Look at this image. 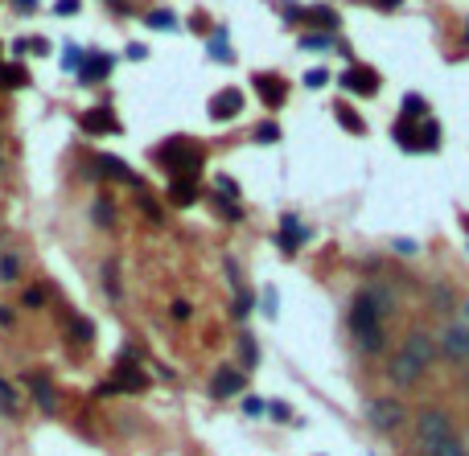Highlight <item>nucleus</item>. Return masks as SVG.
Segmentation results:
<instances>
[{
  "mask_svg": "<svg viewBox=\"0 0 469 456\" xmlns=\"http://www.w3.org/2000/svg\"><path fill=\"white\" fill-rule=\"evenodd\" d=\"M433 358H437V341H433L428 333H412V337L404 341V350L391 358V383H400V387L416 383V379L428 370Z\"/></svg>",
  "mask_w": 469,
  "mask_h": 456,
  "instance_id": "obj_1",
  "label": "nucleus"
},
{
  "mask_svg": "<svg viewBox=\"0 0 469 456\" xmlns=\"http://www.w3.org/2000/svg\"><path fill=\"white\" fill-rule=\"evenodd\" d=\"M379 304L371 300V292H363L358 300H354V309H350V329H354V337L363 341V350H383V325H379Z\"/></svg>",
  "mask_w": 469,
  "mask_h": 456,
  "instance_id": "obj_2",
  "label": "nucleus"
},
{
  "mask_svg": "<svg viewBox=\"0 0 469 456\" xmlns=\"http://www.w3.org/2000/svg\"><path fill=\"white\" fill-rule=\"evenodd\" d=\"M416 436H420L424 448H433V444H441V440L453 436V424H449V416H445L441 407H424V411L416 416Z\"/></svg>",
  "mask_w": 469,
  "mask_h": 456,
  "instance_id": "obj_3",
  "label": "nucleus"
},
{
  "mask_svg": "<svg viewBox=\"0 0 469 456\" xmlns=\"http://www.w3.org/2000/svg\"><path fill=\"white\" fill-rule=\"evenodd\" d=\"M161 160L173 169V177H198V165H202V152L194 148V144H185V140H177V144H165L161 148Z\"/></svg>",
  "mask_w": 469,
  "mask_h": 456,
  "instance_id": "obj_4",
  "label": "nucleus"
},
{
  "mask_svg": "<svg viewBox=\"0 0 469 456\" xmlns=\"http://www.w3.org/2000/svg\"><path fill=\"white\" fill-rule=\"evenodd\" d=\"M132 358H136L132 350L119 358V370H115V379H111V383H103V387H99V395H115V391H128V395H136V391H144V387H148L144 370H140V366H132Z\"/></svg>",
  "mask_w": 469,
  "mask_h": 456,
  "instance_id": "obj_5",
  "label": "nucleus"
},
{
  "mask_svg": "<svg viewBox=\"0 0 469 456\" xmlns=\"http://www.w3.org/2000/svg\"><path fill=\"white\" fill-rule=\"evenodd\" d=\"M367 420H371L375 432H396V428L404 424V407H400L396 399H371Z\"/></svg>",
  "mask_w": 469,
  "mask_h": 456,
  "instance_id": "obj_6",
  "label": "nucleus"
},
{
  "mask_svg": "<svg viewBox=\"0 0 469 456\" xmlns=\"http://www.w3.org/2000/svg\"><path fill=\"white\" fill-rule=\"evenodd\" d=\"M210 115H214L218 123H227V119L243 115V91H239V86H222V91L210 99Z\"/></svg>",
  "mask_w": 469,
  "mask_h": 456,
  "instance_id": "obj_7",
  "label": "nucleus"
},
{
  "mask_svg": "<svg viewBox=\"0 0 469 456\" xmlns=\"http://www.w3.org/2000/svg\"><path fill=\"white\" fill-rule=\"evenodd\" d=\"M338 82H342L350 95H375V91H379V74H375L371 66H350Z\"/></svg>",
  "mask_w": 469,
  "mask_h": 456,
  "instance_id": "obj_8",
  "label": "nucleus"
},
{
  "mask_svg": "<svg viewBox=\"0 0 469 456\" xmlns=\"http://www.w3.org/2000/svg\"><path fill=\"white\" fill-rule=\"evenodd\" d=\"M243 370H231V366H222L218 374H214V383H210V395L214 399H231V395H239L243 391Z\"/></svg>",
  "mask_w": 469,
  "mask_h": 456,
  "instance_id": "obj_9",
  "label": "nucleus"
},
{
  "mask_svg": "<svg viewBox=\"0 0 469 456\" xmlns=\"http://www.w3.org/2000/svg\"><path fill=\"white\" fill-rule=\"evenodd\" d=\"M441 350H445L449 358H457V362H466V358H469V329H461V325H453V329H445V333H441Z\"/></svg>",
  "mask_w": 469,
  "mask_h": 456,
  "instance_id": "obj_10",
  "label": "nucleus"
},
{
  "mask_svg": "<svg viewBox=\"0 0 469 456\" xmlns=\"http://www.w3.org/2000/svg\"><path fill=\"white\" fill-rule=\"evenodd\" d=\"M82 132H87V136H107V132L115 136V132H119V123L111 119V111L95 107V111H87V115H82Z\"/></svg>",
  "mask_w": 469,
  "mask_h": 456,
  "instance_id": "obj_11",
  "label": "nucleus"
},
{
  "mask_svg": "<svg viewBox=\"0 0 469 456\" xmlns=\"http://www.w3.org/2000/svg\"><path fill=\"white\" fill-rule=\"evenodd\" d=\"M169 197H173V206H194L198 202V177H173Z\"/></svg>",
  "mask_w": 469,
  "mask_h": 456,
  "instance_id": "obj_12",
  "label": "nucleus"
},
{
  "mask_svg": "<svg viewBox=\"0 0 469 456\" xmlns=\"http://www.w3.org/2000/svg\"><path fill=\"white\" fill-rule=\"evenodd\" d=\"M255 91H260L264 103H284V99H288V86H284L276 74H260V78H255Z\"/></svg>",
  "mask_w": 469,
  "mask_h": 456,
  "instance_id": "obj_13",
  "label": "nucleus"
},
{
  "mask_svg": "<svg viewBox=\"0 0 469 456\" xmlns=\"http://www.w3.org/2000/svg\"><path fill=\"white\" fill-rule=\"evenodd\" d=\"M29 391H33V399L41 403V411H54V407H58V395H54V383H49L45 374H29Z\"/></svg>",
  "mask_w": 469,
  "mask_h": 456,
  "instance_id": "obj_14",
  "label": "nucleus"
},
{
  "mask_svg": "<svg viewBox=\"0 0 469 456\" xmlns=\"http://www.w3.org/2000/svg\"><path fill=\"white\" fill-rule=\"evenodd\" d=\"M305 239H309V230H301V222H297L293 214H284V226H280V247L293 255V251H297Z\"/></svg>",
  "mask_w": 469,
  "mask_h": 456,
  "instance_id": "obj_15",
  "label": "nucleus"
},
{
  "mask_svg": "<svg viewBox=\"0 0 469 456\" xmlns=\"http://www.w3.org/2000/svg\"><path fill=\"white\" fill-rule=\"evenodd\" d=\"M437 144H441V128L433 119H420V128H416V152H437Z\"/></svg>",
  "mask_w": 469,
  "mask_h": 456,
  "instance_id": "obj_16",
  "label": "nucleus"
},
{
  "mask_svg": "<svg viewBox=\"0 0 469 456\" xmlns=\"http://www.w3.org/2000/svg\"><path fill=\"white\" fill-rule=\"evenodd\" d=\"M334 115H338V123H342L350 136H363V132H367V123L358 119V111H354V107H334Z\"/></svg>",
  "mask_w": 469,
  "mask_h": 456,
  "instance_id": "obj_17",
  "label": "nucleus"
},
{
  "mask_svg": "<svg viewBox=\"0 0 469 456\" xmlns=\"http://www.w3.org/2000/svg\"><path fill=\"white\" fill-rule=\"evenodd\" d=\"M305 21H309V25H321V29H334V25H338V16H334V8H325V4H317V8H309V12H305Z\"/></svg>",
  "mask_w": 469,
  "mask_h": 456,
  "instance_id": "obj_18",
  "label": "nucleus"
},
{
  "mask_svg": "<svg viewBox=\"0 0 469 456\" xmlns=\"http://www.w3.org/2000/svg\"><path fill=\"white\" fill-rule=\"evenodd\" d=\"M99 165H103L107 173H115V177H124L128 185H136V173H132V169H128L124 160H115V156H99Z\"/></svg>",
  "mask_w": 469,
  "mask_h": 456,
  "instance_id": "obj_19",
  "label": "nucleus"
},
{
  "mask_svg": "<svg viewBox=\"0 0 469 456\" xmlns=\"http://www.w3.org/2000/svg\"><path fill=\"white\" fill-rule=\"evenodd\" d=\"M428 456H466V448H461V440L457 436H449V440H441V444H433V448H424Z\"/></svg>",
  "mask_w": 469,
  "mask_h": 456,
  "instance_id": "obj_20",
  "label": "nucleus"
},
{
  "mask_svg": "<svg viewBox=\"0 0 469 456\" xmlns=\"http://www.w3.org/2000/svg\"><path fill=\"white\" fill-rule=\"evenodd\" d=\"M396 140L416 152V123H412V119H400V123H396Z\"/></svg>",
  "mask_w": 469,
  "mask_h": 456,
  "instance_id": "obj_21",
  "label": "nucleus"
},
{
  "mask_svg": "<svg viewBox=\"0 0 469 456\" xmlns=\"http://www.w3.org/2000/svg\"><path fill=\"white\" fill-rule=\"evenodd\" d=\"M0 82H4V86H25L29 74H25L21 66H0Z\"/></svg>",
  "mask_w": 469,
  "mask_h": 456,
  "instance_id": "obj_22",
  "label": "nucleus"
},
{
  "mask_svg": "<svg viewBox=\"0 0 469 456\" xmlns=\"http://www.w3.org/2000/svg\"><path fill=\"white\" fill-rule=\"evenodd\" d=\"M99 74H111V58H91L82 66V78H99Z\"/></svg>",
  "mask_w": 469,
  "mask_h": 456,
  "instance_id": "obj_23",
  "label": "nucleus"
},
{
  "mask_svg": "<svg viewBox=\"0 0 469 456\" xmlns=\"http://www.w3.org/2000/svg\"><path fill=\"white\" fill-rule=\"evenodd\" d=\"M260 309H264V317H276V313H280V296H276V288H264Z\"/></svg>",
  "mask_w": 469,
  "mask_h": 456,
  "instance_id": "obj_24",
  "label": "nucleus"
},
{
  "mask_svg": "<svg viewBox=\"0 0 469 456\" xmlns=\"http://www.w3.org/2000/svg\"><path fill=\"white\" fill-rule=\"evenodd\" d=\"M70 333H74L78 341H91V337H95V325H91L87 317H74V321H70Z\"/></svg>",
  "mask_w": 469,
  "mask_h": 456,
  "instance_id": "obj_25",
  "label": "nucleus"
},
{
  "mask_svg": "<svg viewBox=\"0 0 469 456\" xmlns=\"http://www.w3.org/2000/svg\"><path fill=\"white\" fill-rule=\"evenodd\" d=\"M239 350H243V366L251 370V366H260V350H255V337H243L239 341Z\"/></svg>",
  "mask_w": 469,
  "mask_h": 456,
  "instance_id": "obj_26",
  "label": "nucleus"
},
{
  "mask_svg": "<svg viewBox=\"0 0 469 456\" xmlns=\"http://www.w3.org/2000/svg\"><path fill=\"white\" fill-rule=\"evenodd\" d=\"M301 49H313V53H321V49H330V37H321V33H309V37H301Z\"/></svg>",
  "mask_w": 469,
  "mask_h": 456,
  "instance_id": "obj_27",
  "label": "nucleus"
},
{
  "mask_svg": "<svg viewBox=\"0 0 469 456\" xmlns=\"http://www.w3.org/2000/svg\"><path fill=\"white\" fill-rule=\"evenodd\" d=\"M16 272H21V259H16V255H4V259H0V276H4V280H16Z\"/></svg>",
  "mask_w": 469,
  "mask_h": 456,
  "instance_id": "obj_28",
  "label": "nucleus"
},
{
  "mask_svg": "<svg viewBox=\"0 0 469 456\" xmlns=\"http://www.w3.org/2000/svg\"><path fill=\"white\" fill-rule=\"evenodd\" d=\"M325 82H330V74H325V70H309V74H305V86H309V91H321Z\"/></svg>",
  "mask_w": 469,
  "mask_h": 456,
  "instance_id": "obj_29",
  "label": "nucleus"
},
{
  "mask_svg": "<svg viewBox=\"0 0 469 456\" xmlns=\"http://www.w3.org/2000/svg\"><path fill=\"white\" fill-rule=\"evenodd\" d=\"M404 107H408V111H412V115H408V119H412V123H416V119H420V115H424V99H420V95H408V99H404Z\"/></svg>",
  "mask_w": 469,
  "mask_h": 456,
  "instance_id": "obj_30",
  "label": "nucleus"
},
{
  "mask_svg": "<svg viewBox=\"0 0 469 456\" xmlns=\"http://www.w3.org/2000/svg\"><path fill=\"white\" fill-rule=\"evenodd\" d=\"M255 140H260V144H268V140H280V128H276V123H260V128H255Z\"/></svg>",
  "mask_w": 469,
  "mask_h": 456,
  "instance_id": "obj_31",
  "label": "nucleus"
},
{
  "mask_svg": "<svg viewBox=\"0 0 469 456\" xmlns=\"http://www.w3.org/2000/svg\"><path fill=\"white\" fill-rule=\"evenodd\" d=\"M111 218H115V214H111V202H95V222H99V226H107Z\"/></svg>",
  "mask_w": 469,
  "mask_h": 456,
  "instance_id": "obj_32",
  "label": "nucleus"
},
{
  "mask_svg": "<svg viewBox=\"0 0 469 456\" xmlns=\"http://www.w3.org/2000/svg\"><path fill=\"white\" fill-rule=\"evenodd\" d=\"M148 25H152V29H173V12H152Z\"/></svg>",
  "mask_w": 469,
  "mask_h": 456,
  "instance_id": "obj_33",
  "label": "nucleus"
},
{
  "mask_svg": "<svg viewBox=\"0 0 469 456\" xmlns=\"http://www.w3.org/2000/svg\"><path fill=\"white\" fill-rule=\"evenodd\" d=\"M247 313H251V296H247V292H239V296H235V317L243 321Z\"/></svg>",
  "mask_w": 469,
  "mask_h": 456,
  "instance_id": "obj_34",
  "label": "nucleus"
},
{
  "mask_svg": "<svg viewBox=\"0 0 469 456\" xmlns=\"http://www.w3.org/2000/svg\"><path fill=\"white\" fill-rule=\"evenodd\" d=\"M210 53H214L218 62H227V58H231V49H227V41H222V37H214V45H210Z\"/></svg>",
  "mask_w": 469,
  "mask_h": 456,
  "instance_id": "obj_35",
  "label": "nucleus"
},
{
  "mask_svg": "<svg viewBox=\"0 0 469 456\" xmlns=\"http://www.w3.org/2000/svg\"><path fill=\"white\" fill-rule=\"evenodd\" d=\"M54 12H58V16H70V12H78V0H58Z\"/></svg>",
  "mask_w": 469,
  "mask_h": 456,
  "instance_id": "obj_36",
  "label": "nucleus"
},
{
  "mask_svg": "<svg viewBox=\"0 0 469 456\" xmlns=\"http://www.w3.org/2000/svg\"><path fill=\"white\" fill-rule=\"evenodd\" d=\"M0 407H8V411L16 407V395H12V387H4V383H0Z\"/></svg>",
  "mask_w": 469,
  "mask_h": 456,
  "instance_id": "obj_37",
  "label": "nucleus"
},
{
  "mask_svg": "<svg viewBox=\"0 0 469 456\" xmlns=\"http://www.w3.org/2000/svg\"><path fill=\"white\" fill-rule=\"evenodd\" d=\"M243 411H247V416H264V403L251 395V399H243Z\"/></svg>",
  "mask_w": 469,
  "mask_h": 456,
  "instance_id": "obj_38",
  "label": "nucleus"
},
{
  "mask_svg": "<svg viewBox=\"0 0 469 456\" xmlns=\"http://www.w3.org/2000/svg\"><path fill=\"white\" fill-rule=\"evenodd\" d=\"M268 411H272V416H276V420H293V411H288V403H272V407H268Z\"/></svg>",
  "mask_w": 469,
  "mask_h": 456,
  "instance_id": "obj_39",
  "label": "nucleus"
},
{
  "mask_svg": "<svg viewBox=\"0 0 469 456\" xmlns=\"http://www.w3.org/2000/svg\"><path fill=\"white\" fill-rule=\"evenodd\" d=\"M41 300H45V296H41V292H37V288H29V292H25V304H29V309H37V304H41Z\"/></svg>",
  "mask_w": 469,
  "mask_h": 456,
  "instance_id": "obj_40",
  "label": "nucleus"
},
{
  "mask_svg": "<svg viewBox=\"0 0 469 456\" xmlns=\"http://www.w3.org/2000/svg\"><path fill=\"white\" fill-rule=\"evenodd\" d=\"M218 189H222L227 197H235V181H231V177H218Z\"/></svg>",
  "mask_w": 469,
  "mask_h": 456,
  "instance_id": "obj_41",
  "label": "nucleus"
},
{
  "mask_svg": "<svg viewBox=\"0 0 469 456\" xmlns=\"http://www.w3.org/2000/svg\"><path fill=\"white\" fill-rule=\"evenodd\" d=\"M396 251H400V255H412V251H416V243H412V239H400V243H396Z\"/></svg>",
  "mask_w": 469,
  "mask_h": 456,
  "instance_id": "obj_42",
  "label": "nucleus"
},
{
  "mask_svg": "<svg viewBox=\"0 0 469 456\" xmlns=\"http://www.w3.org/2000/svg\"><path fill=\"white\" fill-rule=\"evenodd\" d=\"M173 317H177V321H185V317H190V304H185V300H177V304H173Z\"/></svg>",
  "mask_w": 469,
  "mask_h": 456,
  "instance_id": "obj_43",
  "label": "nucleus"
},
{
  "mask_svg": "<svg viewBox=\"0 0 469 456\" xmlns=\"http://www.w3.org/2000/svg\"><path fill=\"white\" fill-rule=\"evenodd\" d=\"M375 4H379V8H400L404 0H375Z\"/></svg>",
  "mask_w": 469,
  "mask_h": 456,
  "instance_id": "obj_44",
  "label": "nucleus"
},
{
  "mask_svg": "<svg viewBox=\"0 0 469 456\" xmlns=\"http://www.w3.org/2000/svg\"><path fill=\"white\" fill-rule=\"evenodd\" d=\"M466 313H469V309H466Z\"/></svg>",
  "mask_w": 469,
  "mask_h": 456,
  "instance_id": "obj_45",
  "label": "nucleus"
}]
</instances>
